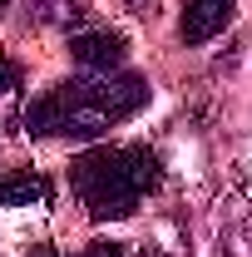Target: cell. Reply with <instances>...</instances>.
I'll use <instances>...</instances> for the list:
<instances>
[{"label":"cell","mask_w":252,"mask_h":257,"mask_svg":"<svg viewBox=\"0 0 252 257\" xmlns=\"http://www.w3.org/2000/svg\"><path fill=\"white\" fill-rule=\"evenodd\" d=\"M10 89H20V64L0 55V94H10Z\"/></svg>","instance_id":"cell-6"},{"label":"cell","mask_w":252,"mask_h":257,"mask_svg":"<svg viewBox=\"0 0 252 257\" xmlns=\"http://www.w3.org/2000/svg\"><path fill=\"white\" fill-rule=\"evenodd\" d=\"M79 257H124V247H119V242H89Z\"/></svg>","instance_id":"cell-7"},{"label":"cell","mask_w":252,"mask_h":257,"mask_svg":"<svg viewBox=\"0 0 252 257\" xmlns=\"http://www.w3.org/2000/svg\"><path fill=\"white\" fill-rule=\"evenodd\" d=\"M149 104L144 74H89V79H64L55 89L35 94L20 109V124L30 139H99L114 124L134 119Z\"/></svg>","instance_id":"cell-1"},{"label":"cell","mask_w":252,"mask_h":257,"mask_svg":"<svg viewBox=\"0 0 252 257\" xmlns=\"http://www.w3.org/2000/svg\"><path fill=\"white\" fill-rule=\"evenodd\" d=\"M227 20H232V0H188L178 35H183V45H208L218 30H227Z\"/></svg>","instance_id":"cell-4"},{"label":"cell","mask_w":252,"mask_h":257,"mask_svg":"<svg viewBox=\"0 0 252 257\" xmlns=\"http://www.w3.org/2000/svg\"><path fill=\"white\" fill-rule=\"evenodd\" d=\"M129 5H149V0H129Z\"/></svg>","instance_id":"cell-10"},{"label":"cell","mask_w":252,"mask_h":257,"mask_svg":"<svg viewBox=\"0 0 252 257\" xmlns=\"http://www.w3.org/2000/svg\"><path fill=\"white\" fill-rule=\"evenodd\" d=\"M50 203V178L35 168H15L0 178V208H40Z\"/></svg>","instance_id":"cell-5"},{"label":"cell","mask_w":252,"mask_h":257,"mask_svg":"<svg viewBox=\"0 0 252 257\" xmlns=\"http://www.w3.org/2000/svg\"><path fill=\"white\" fill-rule=\"evenodd\" d=\"M158 183H163V159L149 144H114V149L104 144L69 163V188L94 223L129 218Z\"/></svg>","instance_id":"cell-2"},{"label":"cell","mask_w":252,"mask_h":257,"mask_svg":"<svg viewBox=\"0 0 252 257\" xmlns=\"http://www.w3.org/2000/svg\"><path fill=\"white\" fill-rule=\"evenodd\" d=\"M25 257H55V252H50V247H35V252H25Z\"/></svg>","instance_id":"cell-9"},{"label":"cell","mask_w":252,"mask_h":257,"mask_svg":"<svg viewBox=\"0 0 252 257\" xmlns=\"http://www.w3.org/2000/svg\"><path fill=\"white\" fill-rule=\"evenodd\" d=\"M124 257H129V252H124ZM134 257H168V252H158V247H139Z\"/></svg>","instance_id":"cell-8"},{"label":"cell","mask_w":252,"mask_h":257,"mask_svg":"<svg viewBox=\"0 0 252 257\" xmlns=\"http://www.w3.org/2000/svg\"><path fill=\"white\" fill-rule=\"evenodd\" d=\"M69 55L89 74H114L124 64V35L119 30H74L69 35Z\"/></svg>","instance_id":"cell-3"}]
</instances>
